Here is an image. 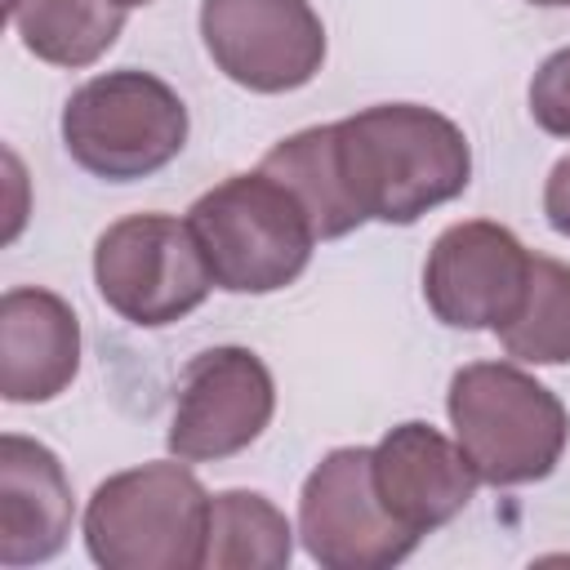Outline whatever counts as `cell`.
I'll return each mask as SVG.
<instances>
[{"instance_id":"5bb4252c","label":"cell","mask_w":570,"mask_h":570,"mask_svg":"<svg viewBox=\"0 0 570 570\" xmlns=\"http://www.w3.org/2000/svg\"><path fill=\"white\" fill-rule=\"evenodd\" d=\"M9 22L27 53L49 67H94L125 31L111 0H9Z\"/></svg>"},{"instance_id":"ba28073f","label":"cell","mask_w":570,"mask_h":570,"mask_svg":"<svg viewBox=\"0 0 570 570\" xmlns=\"http://www.w3.org/2000/svg\"><path fill=\"white\" fill-rule=\"evenodd\" d=\"M272 414H276V383L263 356L236 343L205 347L178 374L165 445L187 463L232 459L263 436Z\"/></svg>"},{"instance_id":"9a60e30c","label":"cell","mask_w":570,"mask_h":570,"mask_svg":"<svg viewBox=\"0 0 570 570\" xmlns=\"http://www.w3.org/2000/svg\"><path fill=\"white\" fill-rule=\"evenodd\" d=\"M294 557L289 517L258 490H223L209 499V548L214 570H285Z\"/></svg>"},{"instance_id":"e0dca14e","label":"cell","mask_w":570,"mask_h":570,"mask_svg":"<svg viewBox=\"0 0 570 570\" xmlns=\"http://www.w3.org/2000/svg\"><path fill=\"white\" fill-rule=\"evenodd\" d=\"M494 334L521 365H570V263L534 254L525 298Z\"/></svg>"},{"instance_id":"30bf717a","label":"cell","mask_w":570,"mask_h":570,"mask_svg":"<svg viewBox=\"0 0 570 570\" xmlns=\"http://www.w3.org/2000/svg\"><path fill=\"white\" fill-rule=\"evenodd\" d=\"M530 258L503 223H450L428 249L423 298L450 330H503L525 298Z\"/></svg>"},{"instance_id":"7a4b0ae2","label":"cell","mask_w":570,"mask_h":570,"mask_svg":"<svg viewBox=\"0 0 570 570\" xmlns=\"http://www.w3.org/2000/svg\"><path fill=\"white\" fill-rule=\"evenodd\" d=\"M445 414L481 485L508 490L543 481L570 441L561 396L512 361H472L454 370Z\"/></svg>"},{"instance_id":"8fae6325","label":"cell","mask_w":570,"mask_h":570,"mask_svg":"<svg viewBox=\"0 0 570 570\" xmlns=\"http://www.w3.org/2000/svg\"><path fill=\"white\" fill-rule=\"evenodd\" d=\"M370 468L383 508L414 539L450 525L481 485L463 445L419 419L387 428L379 445H370Z\"/></svg>"},{"instance_id":"52a82bcc","label":"cell","mask_w":570,"mask_h":570,"mask_svg":"<svg viewBox=\"0 0 570 570\" xmlns=\"http://www.w3.org/2000/svg\"><path fill=\"white\" fill-rule=\"evenodd\" d=\"M298 539L325 570H392L419 548L374 490L370 445H338L307 472L298 494Z\"/></svg>"},{"instance_id":"44dd1931","label":"cell","mask_w":570,"mask_h":570,"mask_svg":"<svg viewBox=\"0 0 570 570\" xmlns=\"http://www.w3.org/2000/svg\"><path fill=\"white\" fill-rule=\"evenodd\" d=\"M530 4H543V9H566L570 0H530Z\"/></svg>"},{"instance_id":"277c9868","label":"cell","mask_w":570,"mask_h":570,"mask_svg":"<svg viewBox=\"0 0 570 570\" xmlns=\"http://www.w3.org/2000/svg\"><path fill=\"white\" fill-rule=\"evenodd\" d=\"M187 223L214 285L227 294H276L294 285L321 240L298 196L263 165L196 196Z\"/></svg>"},{"instance_id":"8992f818","label":"cell","mask_w":570,"mask_h":570,"mask_svg":"<svg viewBox=\"0 0 570 570\" xmlns=\"http://www.w3.org/2000/svg\"><path fill=\"white\" fill-rule=\"evenodd\" d=\"M94 285L120 321L160 330L196 312L209 298L214 276L187 218L129 214L98 236Z\"/></svg>"},{"instance_id":"7c38bea8","label":"cell","mask_w":570,"mask_h":570,"mask_svg":"<svg viewBox=\"0 0 570 570\" xmlns=\"http://www.w3.org/2000/svg\"><path fill=\"white\" fill-rule=\"evenodd\" d=\"M80 370V321L71 303L40 285H13L0 298V392L13 405H40L71 387Z\"/></svg>"},{"instance_id":"5b68a950","label":"cell","mask_w":570,"mask_h":570,"mask_svg":"<svg viewBox=\"0 0 570 570\" xmlns=\"http://www.w3.org/2000/svg\"><path fill=\"white\" fill-rule=\"evenodd\" d=\"M62 147L102 183L151 178L187 147V102L151 71H102L67 98Z\"/></svg>"},{"instance_id":"9c48e42d","label":"cell","mask_w":570,"mask_h":570,"mask_svg":"<svg viewBox=\"0 0 570 570\" xmlns=\"http://www.w3.org/2000/svg\"><path fill=\"white\" fill-rule=\"evenodd\" d=\"M214 67L249 94H289L325 62V22L307 0H200Z\"/></svg>"},{"instance_id":"ffe728a7","label":"cell","mask_w":570,"mask_h":570,"mask_svg":"<svg viewBox=\"0 0 570 570\" xmlns=\"http://www.w3.org/2000/svg\"><path fill=\"white\" fill-rule=\"evenodd\" d=\"M111 4H116V9H125V13H129V9H138V4H151V0H111Z\"/></svg>"},{"instance_id":"4fadbf2b","label":"cell","mask_w":570,"mask_h":570,"mask_svg":"<svg viewBox=\"0 0 570 570\" xmlns=\"http://www.w3.org/2000/svg\"><path fill=\"white\" fill-rule=\"evenodd\" d=\"M71 481L62 459L22 436H0V566H40L67 548L71 534Z\"/></svg>"},{"instance_id":"6da1fadb","label":"cell","mask_w":570,"mask_h":570,"mask_svg":"<svg viewBox=\"0 0 570 570\" xmlns=\"http://www.w3.org/2000/svg\"><path fill=\"white\" fill-rule=\"evenodd\" d=\"M334 174L361 223L410 227L428 209L468 191V134L419 102H379L330 125Z\"/></svg>"},{"instance_id":"ac0fdd59","label":"cell","mask_w":570,"mask_h":570,"mask_svg":"<svg viewBox=\"0 0 570 570\" xmlns=\"http://www.w3.org/2000/svg\"><path fill=\"white\" fill-rule=\"evenodd\" d=\"M525 98H530V116L543 134L570 138V45L539 62Z\"/></svg>"},{"instance_id":"d6986e66","label":"cell","mask_w":570,"mask_h":570,"mask_svg":"<svg viewBox=\"0 0 570 570\" xmlns=\"http://www.w3.org/2000/svg\"><path fill=\"white\" fill-rule=\"evenodd\" d=\"M543 214H548V227L570 240V156H561L543 183Z\"/></svg>"},{"instance_id":"2e32d148","label":"cell","mask_w":570,"mask_h":570,"mask_svg":"<svg viewBox=\"0 0 570 570\" xmlns=\"http://www.w3.org/2000/svg\"><path fill=\"white\" fill-rule=\"evenodd\" d=\"M258 165L298 196V205L307 209V218H312L321 240H338V236L361 227V218L347 209V200L338 191L330 125H312V129H298V134L281 138Z\"/></svg>"},{"instance_id":"3957f363","label":"cell","mask_w":570,"mask_h":570,"mask_svg":"<svg viewBox=\"0 0 570 570\" xmlns=\"http://www.w3.org/2000/svg\"><path fill=\"white\" fill-rule=\"evenodd\" d=\"M209 490L187 459H156L107 476L85 508V548L102 570H200Z\"/></svg>"}]
</instances>
